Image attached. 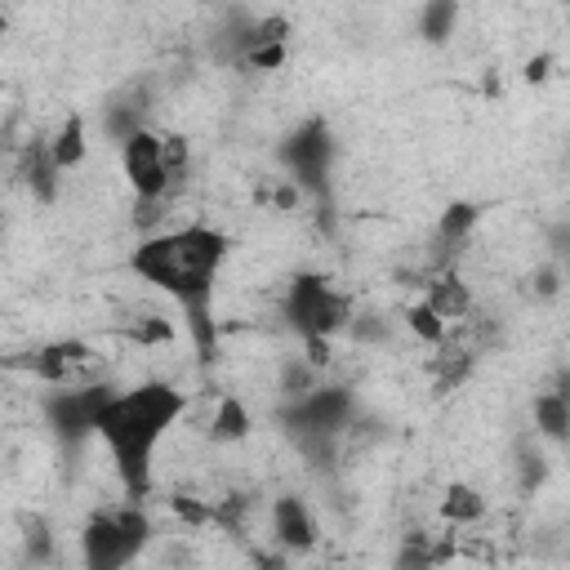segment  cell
Wrapping results in <instances>:
<instances>
[{"instance_id": "1", "label": "cell", "mask_w": 570, "mask_h": 570, "mask_svg": "<svg viewBox=\"0 0 570 570\" xmlns=\"http://www.w3.org/2000/svg\"><path fill=\"white\" fill-rule=\"evenodd\" d=\"M223 258H227V236L214 232V227H200V223L147 236L129 254V267L183 307L200 356H214V316H209V307H214V276H218Z\"/></svg>"}, {"instance_id": "2", "label": "cell", "mask_w": 570, "mask_h": 570, "mask_svg": "<svg viewBox=\"0 0 570 570\" xmlns=\"http://www.w3.org/2000/svg\"><path fill=\"white\" fill-rule=\"evenodd\" d=\"M183 414V392L151 379V383H138L129 392H116L102 414H98V436L107 441L111 450V463L120 472V485L129 499H147L151 490V459H156V445L165 441V432L174 428V419Z\"/></svg>"}, {"instance_id": "3", "label": "cell", "mask_w": 570, "mask_h": 570, "mask_svg": "<svg viewBox=\"0 0 570 570\" xmlns=\"http://www.w3.org/2000/svg\"><path fill=\"white\" fill-rule=\"evenodd\" d=\"M281 316H285V325L307 343V361L321 365L330 334H338V330L352 321V303H347V294H338L325 276L303 272V276H294V281L285 285Z\"/></svg>"}, {"instance_id": "4", "label": "cell", "mask_w": 570, "mask_h": 570, "mask_svg": "<svg viewBox=\"0 0 570 570\" xmlns=\"http://www.w3.org/2000/svg\"><path fill=\"white\" fill-rule=\"evenodd\" d=\"M352 419V396L347 387H307L294 401H285L281 423L289 432V441L312 459V463H330L334 459V441Z\"/></svg>"}, {"instance_id": "5", "label": "cell", "mask_w": 570, "mask_h": 570, "mask_svg": "<svg viewBox=\"0 0 570 570\" xmlns=\"http://www.w3.org/2000/svg\"><path fill=\"white\" fill-rule=\"evenodd\" d=\"M147 534H151V525L138 508V499L129 508H116V512H94L85 534H80L85 566L89 570H120L142 552Z\"/></svg>"}, {"instance_id": "6", "label": "cell", "mask_w": 570, "mask_h": 570, "mask_svg": "<svg viewBox=\"0 0 570 570\" xmlns=\"http://www.w3.org/2000/svg\"><path fill=\"white\" fill-rule=\"evenodd\" d=\"M281 165L289 169V178L330 209V174H334V134L325 116H307L285 142H281Z\"/></svg>"}, {"instance_id": "7", "label": "cell", "mask_w": 570, "mask_h": 570, "mask_svg": "<svg viewBox=\"0 0 570 570\" xmlns=\"http://www.w3.org/2000/svg\"><path fill=\"white\" fill-rule=\"evenodd\" d=\"M111 396H116V392L102 387V383H85V387H62V383H58V392L45 401V419H49V428H53L58 441L76 445V441H85L89 432H98V414H102V405H107Z\"/></svg>"}, {"instance_id": "8", "label": "cell", "mask_w": 570, "mask_h": 570, "mask_svg": "<svg viewBox=\"0 0 570 570\" xmlns=\"http://www.w3.org/2000/svg\"><path fill=\"white\" fill-rule=\"evenodd\" d=\"M120 160H125V178L134 187L138 200H165V191L174 187V174L165 165V138L151 129H138L120 142Z\"/></svg>"}, {"instance_id": "9", "label": "cell", "mask_w": 570, "mask_h": 570, "mask_svg": "<svg viewBox=\"0 0 570 570\" xmlns=\"http://www.w3.org/2000/svg\"><path fill=\"white\" fill-rule=\"evenodd\" d=\"M89 361H94V356H89V347H85L80 338H58V343L36 347L22 365H27L36 379H45V383H71Z\"/></svg>"}, {"instance_id": "10", "label": "cell", "mask_w": 570, "mask_h": 570, "mask_svg": "<svg viewBox=\"0 0 570 570\" xmlns=\"http://www.w3.org/2000/svg\"><path fill=\"white\" fill-rule=\"evenodd\" d=\"M58 174H62V165L53 160L49 138H31V142L22 147V183L31 187V196H36V200H53Z\"/></svg>"}, {"instance_id": "11", "label": "cell", "mask_w": 570, "mask_h": 570, "mask_svg": "<svg viewBox=\"0 0 570 570\" xmlns=\"http://www.w3.org/2000/svg\"><path fill=\"white\" fill-rule=\"evenodd\" d=\"M285 36H289V22L285 18H258L254 22V45L245 53V67L254 71H276L285 62Z\"/></svg>"}, {"instance_id": "12", "label": "cell", "mask_w": 570, "mask_h": 570, "mask_svg": "<svg viewBox=\"0 0 570 570\" xmlns=\"http://www.w3.org/2000/svg\"><path fill=\"white\" fill-rule=\"evenodd\" d=\"M272 530H276V539H281L285 548H298V552L312 548V539H316V525H312L303 499H294V494H281V499H276V508H272Z\"/></svg>"}, {"instance_id": "13", "label": "cell", "mask_w": 570, "mask_h": 570, "mask_svg": "<svg viewBox=\"0 0 570 570\" xmlns=\"http://www.w3.org/2000/svg\"><path fill=\"white\" fill-rule=\"evenodd\" d=\"M441 517L454 521V525H472V521L485 517V494H481L476 485H468V481H454V485H445Z\"/></svg>"}, {"instance_id": "14", "label": "cell", "mask_w": 570, "mask_h": 570, "mask_svg": "<svg viewBox=\"0 0 570 570\" xmlns=\"http://www.w3.org/2000/svg\"><path fill=\"white\" fill-rule=\"evenodd\" d=\"M534 428L548 441H566L570 436V401L561 392H543L534 396Z\"/></svg>"}, {"instance_id": "15", "label": "cell", "mask_w": 570, "mask_h": 570, "mask_svg": "<svg viewBox=\"0 0 570 570\" xmlns=\"http://www.w3.org/2000/svg\"><path fill=\"white\" fill-rule=\"evenodd\" d=\"M49 147H53V160H58L62 169H76V165L85 160V120H80V116H67V120L58 125V134L49 138Z\"/></svg>"}, {"instance_id": "16", "label": "cell", "mask_w": 570, "mask_h": 570, "mask_svg": "<svg viewBox=\"0 0 570 570\" xmlns=\"http://www.w3.org/2000/svg\"><path fill=\"white\" fill-rule=\"evenodd\" d=\"M454 22H459V0H428L423 13H419V31L432 45H445L450 31H454Z\"/></svg>"}, {"instance_id": "17", "label": "cell", "mask_w": 570, "mask_h": 570, "mask_svg": "<svg viewBox=\"0 0 570 570\" xmlns=\"http://www.w3.org/2000/svg\"><path fill=\"white\" fill-rule=\"evenodd\" d=\"M472 223H476V205H472V200H454V205L441 214V223H436L441 245H463V236L472 232Z\"/></svg>"}, {"instance_id": "18", "label": "cell", "mask_w": 570, "mask_h": 570, "mask_svg": "<svg viewBox=\"0 0 570 570\" xmlns=\"http://www.w3.org/2000/svg\"><path fill=\"white\" fill-rule=\"evenodd\" d=\"M428 303L450 321V316H463L468 312V289L459 285V276H436L432 289H428Z\"/></svg>"}, {"instance_id": "19", "label": "cell", "mask_w": 570, "mask_h": 570, "mask_svg": "<svg viewBox=\"0 0 570 570\" xmlns=\"http://www.w3.org/2000/svg\"><path fill=\"white\" fill-rule=\"evenodd\" d=\"M405 321H410V334L423 338V343H441V338H445V316H441L432 303H414V307L405 312Z\"/></svg>"}, {"instance_id": "20", "label": "cell", "mask_w": 570, "mask_h": 570, "mask_svg": "<svg viewBox=\"0 0 570 570\" xmlns=\"http://www.w3.org/2000/svg\"><path fill=\"white\" fill-rule=\"evenodd\" d=\"M245 428H249V414L240 410L236 396H227V401L218 405V414H214V436H218V441H236V436H245Z\"/></svg>"}, {"instance_id": "21", "label": "cell", "mask_w": 570, "mask_h": 570, "mask_svg": "<svg viewBox=\"0 0 570 570\" xmlns=\"http://www.w3.org/2000/svg\"><path fill=\"white\" fill-rule=\"evenodd\" d=\"M165 165H169L174 183L187 174V138H178V134H169V138H165Z\"/></svg>"}, {"instance_id": "22", "label": "cell", "mask_w": 570, "mask_h": 570, "mask_svg": "<svg viewBox=\"0 0 570 570\" xmlns=\"http://www.w3.org/2000/svg\"><path fill=\"white\" fill-rule=\"evenodd\" d=\"M539 481H543V454L530 450V445H521V485L534 490Z\"/></svg>"}, {"instance_id": "23", "label": "cell", "mask_w": 570, "mask_h": 570, "mask_svg": "<svg viewBox=\"0 0 570 570\" xmlns=\"http://www.w3.org/2000/svg\"><path fill=\"white\" fill-rule=\"evenodd\" d=\"M27 552L36 557V561H49V525L36 517V521H27Z\"/></svg>"}, {"instance_id": "24", "label": "cell", "mask_w": 570, "mask_h": 570, "mask_svg": "<svg viewBox=\"0 0 570 570\" xmlns=\"http://www.w3.org/2000/svg\"><path fill=\"white\" fill-rule=\"evenodd\" d=\"M552 258H557V263H570V223H561V227L552 232Z\"/></svg>"}, {"instance_id": "25", "label": "cell", "mask_w": 570, "mask_h": 570, "mask_svg": "<svg viewBox=\"0 0 570 570\" xmlns=\"http://www.w3.org/2000/svg\"><path fill=\"white\" fill-rule=\"evenodd\" d=\"M557 392H561V396H566V401H570V370H566V374H561V379H557Z\"/></svg>"}]
</instances>
